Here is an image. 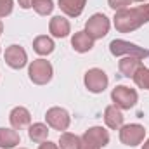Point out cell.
Masks as SVG:
<instances>
[{"mask_svg": "<svg viewBox=\"0 0 149 149\" xmlns=\"http://www.w3.org/2000/svg\"><path fill=\"white\" fill-rule=\"evenodd\" d=\"M113 23H114L116 31H120V33L135 31L137 28L149 23V3L116 10V14L113 17Z\"/></svg>", "mask_w": 149, "mask_h": 149, "instance_id": "obj_1", "label": "cell"}, {"mask_svg": "<svg viewBox=\"0 0 149 149\" xmlns=\"http://www.w3.org/2000/svg\"><path fill=\"white\" fill-rule=\"evenodd\" d=\"M111 101L118 109H132L137 104L139 95L135 88H130L127 85H116L111 92Z\"/></svg>", "mask_w": 149, "mask_h": 149, "instance_id": "obj_2", "label": "cell"}, {"mask_svg": "<svg viewBox=\"0 0 149 149\" xmlns=\"http://www.w3.org/2000/svg\"><path fill=\"white\" fill-rule=\"evenodd\" d=\"M52 64L47 59H35L28 68V76L35 85H47L52 80Z\"/></svg>", "mask_w": 149, "mask_h": 149, "instance_id": "obj_3", "label": "cell"}, {"mask_svg": "<svg viewBox=\"0 0 149 149\" xmlns=\"http://www.w3.org/2000/svg\"><path fill=\"white\" fill-rule=\"evenodd\" d=\"M109 52L113 56H125V57L130 56V57H137V59H144L149 56V49L139 47L127 40H113L109 43Z\"/></svg>", "mask_w": 149, "mask_h": 149, "instance_id": "obj_4", "label": "cell"}, {"mask_svg": "<svg viewBox=\"0 0 149 149\" xmlns=\"http://www.w3.org/2000/svg\"><path fill=\"white\" fill-rule=\"evenodd\" d=\"M109 26H111V23L106 14H94L85 23V33L92 40H101L108 35Z\"/></svg>", "mask_w": 149, "mask_h": 149, "instance_id": "obj_5", "label": "cell"}, {"mask_svg": "<svg viewBox=\"0 0 149 149\" xmlns=\"http://www.w3.org/2000/svg\"><path fill=\"white\" fill-rule=\"evenodd\" d=\"M146 137V128L139 123H130V125H121L120 128V141L125 146H139Z\"/></svg>", "mask_w": 149, "mask_h": 149, "instance_id": "obj_6", "label": "cell"}, {"mask_svg": "<svg viewBox=\"0 0 149 149\" xmlns=\"http://www.w3.org/2000/svg\"><path fill=\"white\" fill-rule=\"evenodd\" d=\"M83 81H85V87L88 88V92H92V94H101V92H104L106 87H108V83H109L108 74L104 73L102 70H99V68L88 70V71L85 73Z\"/></svg>", "mask_w": 149, "mask_h": 149, "instance_id": "obj_7", "label": "cell"}, {"mask_svg": "<svg viewBox=\"0 0 149 149\" xmlns=\"http://www.w3.org/2000/svg\"><path fill=\"white\" fill-rule=\"evenodd\" d=\"M45 120H47V125L52 127L54 130H59V132H64L68 130L70 123H71V118H70V113L66 111L64 108H50L45 113Z\"/></svg>", "mask_w": 149, "mask_h": 149, "instance_id": "obj_8", "label": "cell"}, {"mask_svg": "<svg viewBox=\"0 0 149 149\" xmlns=\"http://www.w3.org/2000/svg\"><path fill=\"white\" fill-rule=\"evenodd\" d=\"M3 59H5L7 66H10L12 70H21L28 63V54L21 45H10L5 49Z\"/></svg>", "mask_w": 149, "mask_h": 149, "instance_id": "obj_9", "label": "cell"}, {"mask_svg": "<svg viewBox=\"0 0 149 149\" xmlns=\"http://www.w3.org/2000/svg\"><path fill=\"white\" fill-rule=\"evenodd\" d=\"M81 139L87 141L88 144L99 148V149L106 148V146L109 144V134H108V130L102 128V127H92V128L85 130V134L81 135Z\"/></svg>", "mask_w": 149, "mask_h": 149, "instance_id": "obj_10", "label": "cell"}, {"mask_svg": "<svg viewBox=\"0 0 149 149\" xmlns=\"http://www.w3.org/2000/svg\"><path fill=\"white\" fill-rule=\"evenodd\" d=\"M9 121H10V125H12L14 130H23V128L30 127V123H31V114H30V111H28L26 108L17 106V108H14V109L10 111Z\"/></svg>", "mask_w": 149, "mask_h": 149, "instance_id": "obj_11", "label": "cell"}, {"mask_svg": "<svg viewBox=\"0 0 149 149\" xmlns=\"http://www.w3.org/2000/svg\"><path fill=\"white\" fill-rule=\"evenodd\" d=\"M49 31L54 35L56 38H66L71 31V26H70V21L63 16H54L49 23Z\"/></svg>", "mask_w": 149, "mask_h": 149, "instance_id": "obj_12", "label": "cell"}, {"mask_svg": "<svg viewBox=\"0 0 149 149\" xmlns=\"http://www.w3.org/2000/svg\"><path fill=\"white\" fill-rule=\"evenodd\" d=\"M123 114H121V109H118L114 104L113 106H108L104 109V121L106 125L111 128V130H120L121 125H123Z\"/></svg>", "mask_w": 149, "mask_h": 149, "instance_id": "obj_13", "label": "cell"}, {"mask_svg": "<svg viewBox=\"0 0 149 149\" xmlns=\"http://www.w3.org/2000/svg\"><path fill=\"white\" fill-rule=\"evenodd\" d=\"M85 3L87 0H59V9L70 17H78L83 12Z\"/></svg>", "mask_w": 149, "mask_h": 149, "instance_id": "obj_14", "label": "cell"}, {"mask_svg": "<svg viewBox=\"0 0 149 149\" xmlns=\"http://www.w3.org/2000/svg\"><path fill=\"white\" fill-rule=\"evenodd\" d=\"M71 47H73L76 52H80V54H85V52H88V50H92V47H94V40L88 37L85 31H76L71 38Z\"/></svg>", "mask_w": 149, "mask_h": 149, "instance_id": "obj_15", "label": "cell"}, {"mask_svg": "<svg viewBox=\"0 0 149 149\" xmlns=\"http://www.w3.org/2000/svg\"><path fill=\"white\" fill-rule=\"evenodd\" d=\"M141 66H142L141 59H137V57H130V56L123 57V59L118 63V70H120V73L123 74V76H127V78H134V74L137 73V70H139Z\"/></svg>", "mask_w": 149, "mask_h": 149, "instance_id": "obj_16", "label": "cell"}, {"mask_svg": "<svg viewBox=\"0 0 149 149\" xmlns=\"http://www.w3.org/2000/svg\"><path fill=\"white\" fill-rule=\"evenodd\" d=\"M19 142L21 137L14 128H0V149H14Z\"/></svg>", "mask_w": 149, "mask_h": 149, "instance_id": "obj_17", "label": "cell"}, {"mask_svg": "<svg viewBox=\"0 0 149 149\" xmlns=\"http://www.w3.org/2000/svg\"><path fill=\"white\" fill-rule=\"evenodd\" d=\"M54 40L47 35H40L33 40V50L37 52L38 56H49L54 52Z\"/></svg>", "mask_w": 149, "mask_h": 149, "instance_id": "obj_18", "label": "cell"}, {"mask_svg": "<svg viewBox=\"0 0 149 149\" xmlns=\"http://www.w3.org/2000/svg\"><path fill=\"white\" fill-rule=\"evenodd\" d=\"M47 135H49V128L45 123H33L28 128V137L37 144H42L43 141H47Z\"/></svg>", "mask_w": 149, "mask_h": 149, "instance_id": "obj_19", "label": "cell"}, {"mask_svg": "<svg viewBox=\"0 0 149 149\" xmlns=\"http://www.w3.org/2000/svg\"><path fill=\"white\" fill-rule=\"evenodd\" d=\"M59 148L61 149H80V137L70 134V132H63L59 137Z\"/></svg>", "mask_w": 149, "mask_h": 149, "instance_id": "obj_20", "label": "cell"}, {"mask_svg": "<svg viewBox=\"0 0 149 149\" xmlns=\"http://www.w3.org/2000/svg\"><path fill=\"white\" fill-rule=\"evenodd\" d=\"M134 81L139 88H144V90H149V70L146 66H141L137 70V73L134 74Z\"/></svg>", "mask_w": 149, "mask_h": 149, "instance_id": "obj_21", "label": "cell"}, {"mask_svg": "<svg viewBox=\"0 0 149 149\" xmlns=\"http://www.w3.org/2000/svg\"><path fill=\"white\" fill-rule=\"evenodd\" d=\"M31 7L35 9V12L40 16H49L54 10V2L52 0H33Z\"/></svg>", "mask_w": 149, "mask_h": 149, "instance_id": "obj_22", "label": "cell"}, {"mask_svg": "<svg viewBox=\"0 0 149 149\" xmlns=\"http://www.w3.org/2000/svg\"><path fill=\"white\" fill-rule=\"evenodd\" d=\"M14 2L12 0H0V17H7L12 12Z\"/></svg>", "mask_w": 149, "mask_h": 149, "instance_id": "obj_23", "label": "cell"}, {"mask_svg": "<svg viewBox=\"0 0 149 149\" xmlns=\"http://www.w3.org/2000/svg\"><path fill=\"white\" fill-rule=\"evenodd\" d=\"M134 0H108L109 7L113 10H121V9H128V5L132 3Z\"/></svg>", "mask_w": 149, "mask_h": 149, "instance_id": "obj_24", "label": "cell"}, {"mask_svg": "<svg viewBox=\"0 0 149 149\" xmlns=\"http://www.w3.org/2000/svg\"><path fill=\"white\" fill-rule=\"evenodd\" d=\"M38 149H59V146L54 144V142H50V141H43V142L38 146Z\"/></svg>", "mask_w": 149, "mask_h": 149, "instance_id": "obj_25", "label": "cell"}, {"mask_svg": "<svg viewBox=\"0 0 149 149\" xmlns=\"http://www.w3.org/2000/svg\"><path fill=\"white\" fill-rule=\"evenodd\" d=\"M80 149H99V148H95V146H92V144H88L87 141H83V139L80 137Z\"/></svg>", "mask_w": 149, "mask_h": 149, "instance_id": "obj_26", "label": "cell"}, {"mask_svg": "<svg viewBox=\"0 0 149 149\" xmlns=\"http://www.w3.org/2000/svg\"><path fill=\"white\" fill-rule=\"evenodd\" d=\"M17 2H19V7H21V9H30L33 0H17Z\"/></svg>", "mask_w": 149, "mask_h": 149, "instance_id": "obj_27", "label": "cell"}, {"mask_svg": "<svg viewBox=\"0 0 149 149\" xmlns=\"http://www.w3.org/2000/svg\"><path fill=\"white\" fill-rule=\"evenodd\" d=\"M142 149H149V139L144 142V144H142Z\"/></svg>", "mask_w": 149, "mask_h": 149, "instance_id": "obj_28", "label": "cell"}, {"mask_svg": "<svg viewBox=\"0 0 149 149\" xmlns=\"http://www.w3.org/2000/svg\"><path fill=\"white\" fill-rule=\"evenodd\" d=\"M2 33H3V24H2V21H0V37H2Z\"/></svg>", "mask_w": 149, "mask_h": 149, "instance_id": "obj_29", "label": "cell"}, {"mask_svg": "<svg viewBox=\"0 0 149 149\" xmlns=\"http://www.w3.org/2000/svg\"><path fill=\"white\" fill-rule=\"evenodd\" d=\"M134 2H148V0H134Z\"/></svg>", "mask_w": 149, "mask_h": 149, "instance_id": "obj_30", "label": "cell"}, {"mask_svg": "<svg viewBox=\"0 0 149 149\" xmlns=\"http://www.w3.org/2000/svg\"><path fill=\"white\" fill-rule=\"evenodd\" d=\"M19 149H26V148H19Z\"/></svg>", "mask_w": 149, "mask_h": 149, "instance_id": "obj_31", "label": "cell"}]
</instances>
